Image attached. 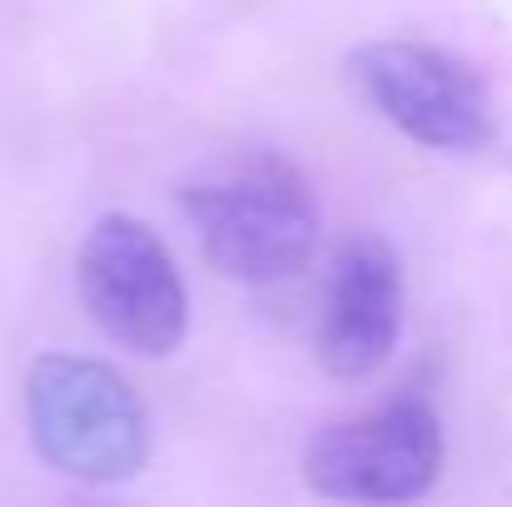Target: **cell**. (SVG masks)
Masks as SVG:
<instances>
[{
    "label": "cell",
    "instance_id": "obj_2",
    "mask_svg": "<svg viewBox=\"0 0 512 507\" xmlns=\"http://www.w3.org/2000/svg\"><path fill=\"white\" fill-rule=\"evenodd\" d=\"M25 423L35 453L90 488H115L150 463V413L130 378L100 358L40 353L25 373Z\"/></svg>",
    "mask_w": 512,
    "mask_h": 507
},
{
    "label": "cell",
    "instance_id": "obj_1",
    "mask_svg": "<svg viewBox=\"0 0 512 507\" xmlns=\"http://www.w3.org/2000/svg\"><path fill=\"white\" fill-rule=\"evenodd\" d=\"M199 254L239 284H279L299 274L319 244V204L299 169L279 155H249L209 169L179 194Z\"/></svg>",
    "mask_w": 512,
    "mask_h": 507
},
{
    "label": "cell",
    "instance_id": "obj_4",
    "mask_svg": "<svg viewBox=\"0 0 512 507\" xmlns=\"http://www.w3.org/2000/svg\"><path fill=\"white\" fill-rule=\"evenodd\" d=\"M348 80L388 125H398L423 150L473 155L498 130L488 80L438 45L368 40L348 50Z\"/></svg>",
    "mask_w": 512,
    "mask_h": 507
},
{
    "label": "cell",
    "instance_id": "obj_5",
    "mask_svg": "<svg viewBox=\"0 0 512 507\" xmlns=\"http://www.w3.org/2000/svg\"><path fill=\"white\" fill-rule=\"evenodd\" d=\"M438 473L443 428L423 398H393L329 423L304 453L309 488L343 503H413L438 483Z\"/></svg>",
    "mask_w": 512,
    "mask_h": 507
},
{
    "label": "cell",
    "instance_id": "obj_3",
    "mask_svg": "<svg viewBox=\"0 0 512 507\" xmlns=\"http://www.w3.org/2000/svg\"><path fill=\"white\" fill-rule=\"evenodd\" d=\"M80 304L95 329L140 358H170L189 334V294L170 244L135 214L90 224L75 259Z\"/></svg>",
    "mask_w": 512,
    "mask_h": 507
},
{
    "label": "cell",
    "instance_id": "obj_6",
    "mask_svg": "<svg viewBox=\"0 0 512 507\" xmlns=\"http://www.w3.org/2000/svg\"><path fill=\"white\" fill-rule=\"evenodd\" d=\"M403 334V259L383 234H353L334 254L319 304V363L334 378H368Z\"/></svg>",
    "mask_w": 512,
    "mask_h": 507
}]
</instances>
